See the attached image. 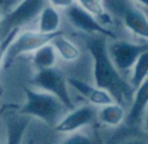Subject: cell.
<instances>
[{
	"instance_id": "cell-8",
	"label": "cell",
	"mask_w": 148,
	"mask_h": 144,
	"mask_svg": "<svg viewBox=\"0 0 148 144\" xmlns=\"http://www.w3.org/2000/svg\"><path fill=\"white\" fill-rule=\"evenodd\" d=\"M97 117V110L93 106L86 105L72 110L67 116L60 120L55 126V131L60 133H72L76 130L89 125Z\"/></svg>"
},
{
	"instance_id": "cell-5",
	"label": "cell",
	"mask_w": 148,
	"mask_h": 144,
	"mask_svg": "<svg viewBox=\"0 0 148 144\" xmlns=\"http://www.w3.org/2000/svg\"><path fill=\"white\" fill-rule=\"evenodd\" d=\"M32 83L35 86L43 88L45 91L57 97L67 110L74 109L67 88L68 80L58 68L52 67L39 70L32 79Z\"/></svg>"
},
{
	"instance_id": "cell-7",
	"label": "cell",
	"mask_w": 148,
	"mask_h": 144,
	"mask_svg": "<svg viewBox=\"0 0 148 144\" xmlns=\"http://www.w3.org/2000/svg\"><path fill=\"white\" fill-rule=\"evenodd\" d=\"M109 54L119 71H127L134 67L140 55L148 50V44L138 45L126 41H116L108 48Z\"/></svg>"
},
{
	"instance_id": "cell-26",
	"label": "cell",
	"mask_w": 148,
	"mask_h": 144,
	"mask_svg": "<svg viewBox=\"0 0 148 144\" xmlns=\"http://www.w3.org/2000/svg\"><path fill=\"white\" fill-rule=\"evenodd\" d=\"M95 144H97V142H95Z\"/></svg>"
},
{
	"instance_id": "cell-18",
	"label": "cell",
	"mask_w": 148,
	"mask_h": 144,
	"mask_svg": "<svg viewBox=\"0 0 148 144\" xmlns=\"http://www.w3.org/2000/svg\"><path fill=\"white\" fill-rule=\"evenodd\" d=\"M79 3L95 16L103 19L105 23L111 21L110 16L106 13L103 0H79Z\"/></svg>"
},
{
	"instance_id": "cell-22",
	"label": "cell",
	"mask_w": 148,
	"mask_h": 144,
	"mask_svg": "<svg viewBox=\"0 0 148 144\" xmlns=\"http://www.w3.org/2000/svg\"><path fill=\"white\" fill-rule=\"evenodd\" d=\"M125 144H147L144 141H140V140H133V141H129Z\"/></svg>"
},
{
	"instance_id": "cell-19",
	"label": "cell",
	"mask_w": 148,
	"mask_h": 144,
	"mask_svg": "<svg viewBox=\"0 0 148 144\" xmlns=\"http://www.w3.org/2000/svg\"><path fill=\"white\" fill-rule=\"evenodd\" d=\"M62 144H95L88 136L82 133H73L71 136L64 140Z\"/></svg>"
},
{
	"instance_id": "cell-20",
	"label": "cell",
	"mask_w": 148,
	"mask_h": 144,
	"mask_svg": "<svg viewBox=\"0 0 148 144\" xmlns=\"http://www.w3.org/2000/svg\"><path fill=\"white\" fill-rule=\"evenodd\" d=\"M21 0H1V10H2V15L10 12L13 8L17 6Z\"/></svg>"
},
{
	"instance_id": "cell-24",
	"label": "cell",
	"mask_w": 148,
	"mask_h": 144,
	"mask_svg": "<svg viewBox=\"0 0 148 144\" xmlns=\"http://www.w3.org/2000/svg\"><path fill=\"white\" fill-rule=\"evenodd\" d=\"M146 126H147V129H148V113L146 115Z\"/></svg>"
},
{
	"instance_id": "cell-1",
	"label": "cell",
	"mask_w": 148,
	"mask_h": 144,
	"mask_svg": "<svg viewBox=\"0 0 148 144\" xmlns=\"http://www.w3.org/2000/svg\"><path fill=\"white\" fill-rule=\"evenodd\" d=\"M103 36L99 35L86 39V47L93 60V77L97 86L108 91L115 99L116 103L123 105L133 99V87L126 82L120 71L114 64Z\"/></svg>"
},
{
	"instance_id": "cell-2",
	"label": "cell",
	"mask_w": 148,
	"mask_h": 144,
	"mask_svg": "<svg viewBox=\"0 0 148 144\" xmlns=\"http://www.w3.org/2000/svg\"><path fill=\"white\" fill-rule=\"evenodd\" d=\"M27 101L21 108V115L34 116L47 125L55 127L59 122L60 116L66 107L57 97L47 91H37L25 87V89Z\"/></svg>"
},
{
	"instance_id": "cell-6",
	"label": "cell",
	"mask_w": 148,
	"mask_h": 144,
	"mask_svg": "<svg viewBox=\"0 0 148 144\" xmlns=\"http://www.w3.org/2000/svg\"><path fill=\"white\" fill-rule=\"evenodd\" d=\"M66 14L70 23L79 31H83L85 33H97V35L117 40V36L114 32L101 25L97 19V16H95L80 4H72L69 8L66 9Z\"/></svg>"
},
{
	"instance_id": "cell-4",
	"label": "cell",
	"mask_w": 148,
	"mask_h": 144,
	"mask_svg": "<svg viewBox=\"0 0 148 144\" xmlns=\"http://www.w3.org/2000/svg\"><path fill=\"white\" fill-rule=\"evenodd\" d=\"M45 7V0H21L15 8L1 17V39L35 19Z\"/></svg>"
},
{
	"instance_id": "cell-10",
	"label": "cell",
	"mask_w": 148,
	"mask_h": 144,
	"mask_svg": "<svg viewBox=\"0 0 148 144\" xmlns=\"http://www.w3.org/2000/svg\"><path fill=\"white\" fill-rule=\"evenodd\" d=\"M122 17L124 25L129 31L139 37L148 40V19L141 9L128 6L124 9Z\"/></svg>"
},
{
	"instance_id": "cell-11",
	"label": "cell",
	"mask_w": 148,
	"mask_h": 144,
	"mask_svg": "<svg viewBox=\"0 0 148 144\" xmlns=\"http://www.w3.org/2000/svg\"><path fill=\"white\" fill-rule=\"evenodd\" d=\"M148 105V78L135 91L132 105L126 120L129 125H134L140 121L146 107Z\"/></svg>"
},
{
	"instance_id": "cell-14",
	"label": "cell",
	"mask_w": 148,
	"mask_h": 144,
	"mask_svg": "<svg viewBox=\"0 0 148 144\" xmlns=\"http://www.w3.org/2000/svg\"><path fill=\"white\" fill-rule=\"evenodd\" d=\"M56 59H57V51L51 43L37 50L33 57L34 64L39 70L55 67Z\"/></svg>"
},
{
	"instance_id": "cell-16",
	"label": "cell",
	"mask_w": 148,
	"mask_h": 144,
	"mask_svg": "<svg viewBox=\"0 0 148 144\" xmlns=\"http://www.w3.org/2000/svg\"><path fill=\"white\" fill-rule=\"evenodd\" d=\"M146 78H148V50L142 53L136 62L130 84L134 91H136Z\"/></svg>"
},
{
	"instance_id": "cell-9",
	"label": "cell",
	"mask_w": 148,
	"mask_h": 144,
	"mask_svg": "<svg viewBox=\"0 0 148 144\" xmlns=\"http://www.w3.org/2000/svg\"><path fill=\"white\" fill-rule=\"evenodd\" d=\"M68 83L77 91L81 95L85 97L90 104L95 106H108L115 103L114 97L108 91L101 88L99 86H92L85 81L78 79L76 77H69L67 78Z\"/></svg>"
},
{
	"instance_id": "cell-21",
	"label": "cell",
	"mask_w": 148,
	"mask_h": 144,
	"mask_svg": "<svg viewBox=\"0 0 148 144\" xmlns=\"http://www.w3.org/2000/svg\"><path fill=\"white\" fill-rule=\"evenodd\" d=\"M75 0H50L52 6L55 8H69L72 4H74Z\"/></svg>"
},
{
	"instance_id": "cell-3",
	"label": "cell",
	"mask_w": 148,
	"mask_h": 144,
	"mask_svg": "<svg viewBox=\"0 0 148 144\" xmlns=\"http://www.w3.org/2000/svg\"><path fill=\"white\" fill-rule=\"evenodd\" d=\"M60 34H63V32L58 31L53 34H45L40 31H25L21 33L15 38L6 51L1 55L2 68L8 69L17 57L25 53L36 52L43 46L51 43L52 40Z\"/></svg>"
},
{
	"instance_id": "cell-23",
	"label": "cell",
	"mask_w": 148,
	"mask_h": 144,
	"mask_svg": "<svg viewBox=\"0 0 148 144\" xmlns=\"http://www.w3.org/2000/svg\"><path fill=\"white\" fill-rule=\"evenodd\" d=\"M136 1L142 3V4H144L145 6H148V0H136Z\"/></svg>"
},
{
	"instance_id": "cell-25",
	"label": "cell",
	"mask_w": 148,
	"mask_h": 144,
	"mask_svg": "<svg viewBox=\"0 0 148 144\" xmlns=\"http://www.w3.org/2000/svg\"><path fill=\"white\" fill-rule=\"evenodd\" d=\"M33 143H34V142H33V141H32V140H31V141H29V143H27V144H33Z\"/></svg>"
},
{
	"instance_id": "cell-15",
	"label": "cell",
	"mask_w": 148,
	"mask_h": 144,
	"mask_svg": "<svg viewBox=\"0 0 148 144\" xmlns=\"http://www.w3.org/2000/svg\"><path fill=\"white\" fill-rule=\"evenodd\" d=\"M126 113L123 105L119 103H114L105 106L101 109L99 118L103 124L110 126H118L126 119Z\"/></svg>"
},
{
	"instance_id": "cell-13",
	"label": "cell",
	"mask_w": 148,
	"mask_h": 144,
	"mask_svg": "<svg viewBox=\"0 0 148 144\" xmlns=\"http://www.w3.org/2000/svg\"><path fill=\"white\" fill-rule=\"evenodd\" d=\"M61 19L54 6H46L40 14L39 31L45 34H53L59 31Z\"/></svg>"
},
{
	"instance_id": "cell-17",
	"label": "cell",
	"mask_w": 148,
	"mask_h": 144,
	"mask_svg": "<svg viewBox=\"0 0 148 144\" xmlns=\"http://www.w3.org/2000/svg\"><path fill=\"white\" fill-rule=\"evenodd\" d=\"M27 122L15 121L10 122L7 125V140L6 144H21L23 136L27 129Z\"/></svg>"
},
{
	"instance_id": "cell-12",
	"label": "cell",
	"mask_w": 148,
	"mask_h": 144,
	"mask_svg": "<svg viewBox=\"0 0 148 144\" xmlns=\"http://www.w3.org/2000/svg\"><path fill=\"white\" fill-rule=\"evenodd\" d=\"M51 44L57 51L58 55L65 61H75L80 56V51L75 44L64 37V33L58 35L52 40Z\"/></svg>"
}]
</instances>
